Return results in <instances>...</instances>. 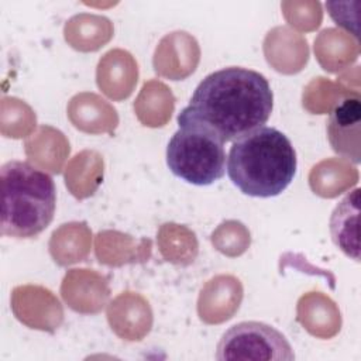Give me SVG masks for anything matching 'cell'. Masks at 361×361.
I'll return each instance as SVG.
<instances>
[{"mask_svg":"<svg viewBox=\"0 0 361 361\" xmlns=\"http://www.w3.org/2000/svg\"><path fill=\"white\" fill-rule=\"evenodd\" d=\"M274 93L268 79L252 69L228 66L207 75L195 89L178 124L200 127L223 142L235 141L268 121Z\"/></svg>","mask_w":361,"mask_h":361,"instance_id":"obj_1","label":"cell"},{"mask_svg":"<svg viewBox=\"0 0 361 361\" xmlns=\"http://www.w3.org/2000/svg\"><path fill=\"white\" fill-rule=\"evenodd\" d=\"M227 175L237 189L252 197L281 195L293 180L298 166L290 140L275 127H261L233 142Z\"/></svg>","mask_w":361,"mask_h":361,"instance_id":"obj_2","label":"cell"},{"mask_svg":"<svg viewBox=\"0 0 361 361\" xmlns=\"http://www.w3.org/2000/svg\"><path fill=\"white\" fill-rule=\"evenodd\" d=\"M1 234L34 238L52 221L56 188L51 175L25 161H8L0 169Z\"/></svg>","mask_w":361,"mask_h":361,"instance_id":"obj_3","label":"cell"},{"mask_svg":"<svg viewBox=\"0 0 361 361\" xmlns=\"http://www.w3.org/2000/svg\"><path fill=\"white\" fill-rule=\"evenodd\" d=\"M166 147V165L179 179L209 186L226 173L224 142L214 134L190 124H178Z\"/></svg>","mask_w":361,"mask_h":361,"instance_id":"obj_4","label":"cell"},{"mask_svg":"<svg viewBox=\"0 0 361 361\" xmlns=\"http://www.w3.org/2000/svg\"><path fill=\"white\" fill-rule=\"evenodd\" d=\"M217 361H293L288 338L262 322H241L231 326L220 338Z\"/></svg>","mask_w":361,"mask_h":361,"instance_id":"obj_5","label":"cell"},{"mask_svg":"<svg viewBox=\"0 0 361 361\" xmlns=\"http://www.w3.org/2000/svg\"><path fill=\"white\" fill-rule=\"evenodd\" d=\"M360 189L348 192L334 207L330 217V234L333 243L351 259L360 261L358 241Z\"/></svg>","mask_w":361,"mask_h":361,"instance_id":"obj_6","label":"cell"},{"mask_svg":"<svg viewBox=\"0 0 361 361\" xmlns=\"http://www.w3.org/2000/svg\"><path fill=\"white\" fill-rule=\"evenodd\" d=\"M361 121V99L350 93L340 99L327 120V137L331 148L344 157H350V137L358 142Z\"/></svg>","mask_w":361,"mask_h":361,"instance_id":"obj_7","label":"cell"}]
</instances>
